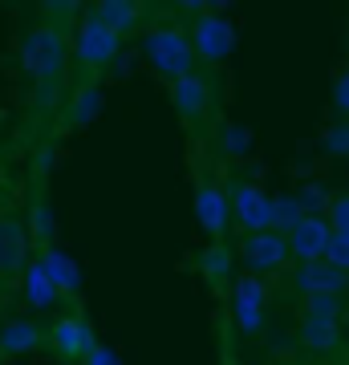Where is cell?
I'll return each mask as SVG.
<instances>
[{"mask_svg": "<svg viewBox=\"0 0 349 365\" xmlns=\"http://www.w3.org/2000/svg\"><path fill=\"white\" fill-rule=\"evenodd\" d=\"M65 61H69V41H65V33L57 25L45 21V25L25 33V41H21V69L33 78L41 110H49V106L61 98Z\"/></svg>", "mask_w": 349, "mask_h": 365, "instance_id": "1", "label": "cell"}, {"mask_svg": "<svg viewBox=\"0 0 349 365\" xmlns=\"http://www.w3.org/2000/svg\"><path fill=\"white\" fill-rule=\"evenodd\" d=\"M143 57L146 66L155 69L158 78L179 81L187 73H195V49L191 37L183 33L179 25H155L143 33Z\"/></svg>", "mask_w": 349, "mask_h": 365, "instance_id": "2", "label": "cell"}, {"mask_svg": "<svg viewBox=\"0 0 349 365\" xmlns=\"http://www.w3.org/2000/svg\"><path fill=\"white\" fill-rule=\"evenodd\" d=\"M122 53V37H118L110 25H102L93 13H86V21L78 25V37H74V61L90 81H98L102 69H110Z\"/></svg>", "mask_w": 349, "mask_h": 365, "instance_id": "3", "label": "cell"}, {"mask_svg": "<svg viewBox=\"0 0 349 365\" xmlns=\"http://www.w3.org/2000/svg\"><path fill=\"white\" fill-rule=\"evenodd\" d=\"M187 37H191L195 61L203 66H223L236 49V25L223 13H199Z\"/></svg>", "mask_w": 349, "mask_h": 365, "instance_id": "4", "label": "cell"}, {"mask_svg": "<svg viewBox=\"0 0 349 365\" xmlns=\"http://www.w3.org/2000/svg\"><path fill=\"white\" fill-rule=\"evenodd\" d=\"M232 321L244 337H256L268 321V284L260 276L232 280Z\"/></svg>", "mask_w": 349, "mask_h": 365, "instance_id": "5", "label": "cell"}, {"mask_svg": "<svg viewBox=\"0 0 349 365\" xmlns=\"http://www.w3.org/2000/svg\"><path fill=\"white\" fill-rule=\"evenodd\" d=\"M45 345H49L61 361L81 365V357L98 345V337H93V325L81 313H65V317H57V321L45 329Z\"/></svg>", "mask_w": 349, "mask_h": 365, "instance_id": "6", "label": "cell"}, {"mask_svg": "<svg viewBox=\"0 0 349 365\" xmlns=\"http://www.w3.org/2000/svg\"><path fill=\"white\" fill-rule=\"evenodd\" d=\"M195 220L216 240H228V223H232V203H228V191H223L216 179H199L195 187Z\"/></svg>", "mask_w": 349, "mask_h": 365, "instance_id": "7", "label": "cell"}, {"mask_svg": "<svg viewBox=\"0 0 349 365\" xmlns=\"http://www.w3.org/2000/svg\"><path fill=\"white\" fill-rule=\"evenodd\" d=\"M240 260H244L248 276L276 272L288 260V240L280 232H252L240 240Z\"/></svg>", "mask_w": 349, "mask_h": 365, "instance_id": "8", "label": "cell"}, {"mask_svg": "<svg viewBox=\"0 0 349 365\" xmlns=\"http://www.w3.org/2000/svg\"><path fill=\"white\" fill-rule=\"evenodd\" d=\"M228 203H232V215H236V223L244 227V235L272 232V195L260 182H236V191H232Z\"/></svg>", "mask_w": 349, "mask_h": 365, "instance_id": "9", "label": "cell"}, {"mask_svg": "<svg viewBox=\"0 0 349 365\" xmlns=\"http://www.w3.org/2000/svg\"><path fill=\"white\" fill-rule=\"evenodd\" d=\"M285 240H288V256H297L300 264L325 260L329 240H333V227H329V220H325V215H300L297 227H293Z\"/></svg>", "mask_w": 349, "mask_h": 365, "instance_id": "10", "label": "cell"}, {"mask_svg": "<svg viewBox=\"0 0 349 365\" xmlns=\"http://www.w3.org/2000/svg\"><path fill=\"white\" fill-rule=\"evenodd\" d=\"M171 106H175V114L191 126V122H203V114L211 110V81L195 69L187 78L171 81Z\"/></svg>", "mask_w": 349, "mask_h": 365, "instance_id": "11", "label": "cell"}, {"mask_svg": "<svg viewBox=\"0 0 349 365\" xmlns=\"http://www.w3.org/2000/svg\"><path fill=\"white\" fill-rule=\"evenodd\" d=\"M293 284H297L300 297H341L349 288V276L341 268H333L329 260H309V264H297Z\"/></svg>", "mask_w": 349, "mask_h": 365, "instance_id": "12", "label": "cell"}, {"mask_svg": "<svg viewBox=\"0 0 349 365\" xmlns=\"http://www.w3.org/2000/svg\"><path fill=\"white\" fill-rule=\"evenodd\" d=\"M29 268V232L13 215H0V276H21Z\"/></svg>", "mask_w": 349, "mask_h": 365, "instance_id": "13", "label": "cell"}, {"mask_svg": "<svg viewBox=\"0 0 349 365\" xmlns=\"http://www.w3.org/2000/svg\"><path fill=\"white\" fill-rule=\"evenodd\" d=\"M195 268H199V276H203V284L211 288L216 297H223V292L232 288V248H228V240L207 244V248L199 252Z\"/></svg>", "mask_w": 349, "mask_h": 365, "instance_id": "14", "label": "cell"}, {"mask_svg": "<svg viewBox=\"0 0 349 365\" xmlns=\"http://www.w3.org/2000/svg\"><path fill=\"white\" fill-rule=\"evenodd\" d=\"M37 264H41V272L53 280V288L61 292V297H78V288H81V272H78V264L69 260L61 248H41V256H37Z\"/></svg>", "mask_w": 349, "mask_h": 365, "instance_id": "15", "label": "cell"}, {"mask_svg": "<svg viewBox=\"0 0 349 365\" xmlns=\"http://www.w3.org/2000/svg\"><path fill=\"white\" fill-rule=\"evenodd\" d=\"M102 25H110L118 37H130L134 29L143 25V4L138 0H102V4H93L90 9Z\"/></svg>", "mask_w": 349, "mask_h": 365, "instance_id": "16", "label": "cell"}, {"mask_svg": "<svg viewBox=\"0 0 349 365\" xmlns=\"http://www.w3.org/2000/svg\"><path fill=\"white\" fill-rule=\"evenodd\" d=\"M45 345V329L37 321H9L0 329V357H21Z\"/></svg>", "mask_w": 349, "mask_h": 365, "instance_id": "17", "label": "cell"}, {"mask_svg": "<svg viewBox=\"0 0 349 365\" xmlns=\"http://www.w3.org/2000/svg\"><path fill=\"white\" fill-rule=\"evenodd\" d=\"M297 341L309 353H333L341 345V321H325V317H300Z\"/></svg>", "mask_w": 349, "mask_h": 365, "instance_id": "18", "label": "cell"}, {"mask_svg": "<svg viewBox=\"0 0 349 365\" xmlns=\"http://www.w3.org/2000/svg\"><path fill=\"white\" fill-rule=\"evenodd\" d=\"M98 110H102V86L98 81H81L69 110H65V126H86Z\"/></svg>", "mask_w": 349, "mask_h": 365, "instance_id": "19", "label": "cell"}, {"mask_svg": "<svg viewBox=\"0 0 349 365\" xmlns=\"http://www.w3.org/2000/svg\"><path fill=\"white\" fill-rule=\"evenodd\" d=\"M21 276H25V300L33 304V309H49V304H57V297H61V292L53 288L49 276L41 272V264H37V260L29 264Z\"/></svg>", "mask_w": 349, "mask_h": 365, "instance_id": "20", "label": "cell"}, {"mask_svg": "<svg viewBox=\"0 0 349 365\" xmlns=\"http://www.w3.org/2000/svg\"><path fill=\"white\" fill-rule=\"evenodd\" d=\"M305 215L297 203V195H272V232L288 235L293 227H297V220Z\"/></svg>", "mask_w": 349, "mask_h": 365, "instance_id": "21", "label": "cell"}, {"mask_svg": "<svg viewBox=\"0 0 349 365\" xmlns=\"http://www.w3.org/2000/svg\"><path fill=\"white\" fill-rule=\"evenodd\" d=\"M325 150L333 158H349V122L345 118L329 122V130H325Z\"/></svg>", "mask_w": 349, "mask_h": 365, "instance_id": "22", "label": "cell"}, {"mask_svg": "<svg viewBox=\"0 0 349 365\" xmlns=\"http://www.w3.org/2000/svg\"><path fill=\"white\" fill-rule=\"evenodd\" d=\"M305 317L341 321V297H305Z\"/></svg>", "mask_w": 349, "mask_h": 365, "instance_id": "23", "label": "cell"}, {"mask_svg": "<svg viewBox=\"0 0 349 365\" xmlns=\"http://www.w3.org/2000/svg\"><path fill=\"white\" fill-rule=\"evenodd\" d=\"M325 220H329V227H333V232H349V191H341V195L329 199Z\"/></svg>", "mask_w": 349, "mask_h": 365, "instance_id": "24", "label": "cell"}, {"mask_svg": "<svg viewBox=\"0 0 349 365\" xmlns=\"http://www.w3.org/2000/svg\"><path fill=\"white\" fill-rule=\"evenodd\" d=\"M325 260L349 276V232H333V240H329V252H325Z\"/></svg>", "mask_w": 349, "mask_h": 365, "instance_id": "25", "label": "cell"}, {"mask_svg": "<svg viewBox=\"0 0 349 365\" xmlns=\"http://www.w3.org/2000/svg\"><path fill=\"white\" fill-rule=\"evenodd\" d=\"M333 110L349 122V66L333 78Z\"/></svg>", "mask_w": 349, "mask_h": 365, "instance_id": "26", "label": "cell"}, {"mask_svg": "<svg viewBox=\"0 0 349 365\" xmlns=\"http://www.w3.org/2000/svg\"><path fill=\"white\" fill-rule=\"evenodd\" d=\"M223 150H228V155H244L248 150V130L244 126H223Z\"/></svg>", "mask_w": 349, "mask_h": 365, "instance_id": "27", "label": "cell"}, {"mask_svg": "<svg viewBox=\"0 0 349 365\" xmlns=\"http://www.w3.org/2000/svg\"><path fill=\"white\" fill-rule=\"evenodd\" d=\"M33 232H37V240H41V248H49V207L45 203H33Z\"/></svg>", "mask_w": 349, "mask_h": 365, "instance_id": "28", "label": "cell"}, {"mask_svg": "<svg viewBox=\"0 0 349 365\" xmlns=\"http://www.w3.org/2000/svg\"><path fill=\"white\" fill-rule=\"evenodd\" d=\"M81 365H122V361H118V353L110 349V345H102V341H98V345L81 357Z\"/></svg>", "mask_w": 349, "mask_h": 365, "instance_id": "29", "label": "cell"}]
</instances>
